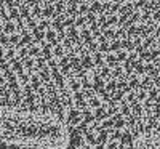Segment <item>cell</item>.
Returning <instances> with one entry per match:
<instances>
[{
	"label": "cell",
	"mask_w": 160,
	"mask_h": 149,
	"mask_svg": "<svg viewBox=\"0 0 160 149\" xmlns=\"http://www.w3.org/2000/svg\"><path fill=\"white\" fill-rule=\"evenodd\" d=\"M131 149H160V130H146L133 135Z\"/></svg>",
	"instance_id": "obj_1"
}]
</instances>
